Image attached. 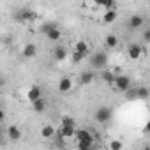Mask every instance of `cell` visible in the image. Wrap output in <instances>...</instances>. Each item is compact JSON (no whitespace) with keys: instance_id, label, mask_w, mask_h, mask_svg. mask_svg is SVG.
Here are the masks:
<instances>
[{"instance_id":"cell-1","label":"cell","mask_w":150,"mask_h":150,"mask_svg":"<svg viewBox=\"0 0 150 150\" xmlns=\"http://www.w3.org/2000/svg\"><path fill=\"white\" fill-rule=\"evenodd\" d=\"M106 65H108V53L104 50H99L90 57V67L92 69L103 71V69H106Z\"/></svg>"},{"instance_id":"cell-2","label":"cell","mask_w":150,"mask_h":150,"mask_svg":"<svg viewBox=\"0 0 150 150\" xmlns=\"http://www.w3.org/2000/svg\"><path fill=\"white\" fill-rule=\"evenodd\" d=\"M13 18H14L16 21H20V23H27V21H34V20H37L39 14H37L35 11L28 9V7H20V9L14 11Z\"/></svg>"},{"instance_id":"cell-3","label":"cell","mask_w":150,"mask_h":150,"mask_svg":"<svg viewBox=\"0 0 150 150\" xmlns=\"http://www.w3.org/2000/svg\"><path fill=\"white\" fill-rule=\"evenodd\" d=\"M74 139H76L78 143H83V145H94V134L85 129V127H76V131H74Z\"/></svg>"},{"instance_id":"cell-4","label":"cell","mask_w":150,"mask_h":150,"mask_svg":"<svg viewBox=\"0 0 150 150\" xmlns=\"http://www.w3.org/2000/svg\"><path fill=\"white\" fill-rule=\"evenodd\" d=\"M113 87L118 90V92H127L131 87H132V80L127 76V74H118V76H115V81H113Z\"/></svg>"},{"instance_id":"cell-5","label":"cell","mask_w":150,"mask_h":150,"mask_svg":"<svg viewBox=\"0 0 150 150\" xmlns=\"http://www.w3.org/2000/svg\"><path fill=\"white\" fill-rule=\"evenodd\" d=\"M94 117H96V120L99 124H108L111 120V117H113V110L110 106H101V108H97V111L94 113Z\"/></svg>"},{"instance_id":"cell-6","label":"cell","mask_w":150,"mask_h":150,"mask_svg":"<svg viewBox=\"0 0 150 150\" xmlns=\"http://www.w3.org/2000/svg\"><path fill=\"white\" fill-rule=\"evenodd\" d=\"M143 53H145V50H143V46H141L139 42H131L129 48H127V57H129L131 60H138V58H141Z\"/></svg>"},{"instance_id":"cell-7","label":"cell","mask_w":150,"mask_h":150,"mask_svg":"<svg viewBox=\"0 0 150 150\" xmlns=\"http://www.w3.org/2000/svg\"><path fill=\"white\" fill-rule=\"evenodd\" d=\"M37 44H34V42H27L25 46H23V50H21V57L23 58H27V60H30V58H34V57H37Z\"/></svg>"},{"instance_id":"cell-8","label":"cell","mask_w":150,"mask_h":150,"mask_svg":"<svg viewBox=\"0 0 150 150\" xmlns=\"http://www.w3.org/2000/svg\"><path fill=\"white\" fill-rule=\"evenodd\" d=\"M27 99H28L30 104L35 103V101H39V99H42V90H41V87H39V85H32V87L28 88V92H27Z\"/></svg>"},{"instance_id":"cell-9","label":"cell","mask_w":150,"mask_h":150,"mask_svg":"<svg viewBox=\"0 0 150 150\" xmlns=\"http://www.w3.org/2000/svg\"><path fill=\"white\" fill-rule=\"evenodd\" d=\"M143 25H145V18H143L141 14H132V16L129 18V21H127L129 30H138V28H141Z\"/></svg>"},{"instance_id":"cell-10","label":"cell","mask_w":150,"mask_h":150,"mask_svg":"<svg viewBox=\"0 0 150 150\" xmlns=\"http://www.w3.org/2000/svg\"><path fill=\"white\" fill-rule=\"evenodd\" d=\"M7 138H9V141H13V143H16V141H20L21 139V136H23V132H21V129L18 127V125H9L7 127Z\"/></svg>"},{"instance_id":"cell-11","label":"cell","mask_w":150,"mask_h":150,"mask_svg":"<svg viewBox=\"0 0 150 150\" xmlns=\"http://www.w3.org/2000/svg\"><path fill=\"white\" fill-rule=\"evenodd\" d=\"M53 58H55L57 62H64L65 58H69V51H67V48H65L64 44L55 46V50H53Z\"/></svg>"},{"instance_id":"cell-12","label":"cell","mask_w":150,"mask_h":150,"mask_svg":"<svg viewBox=\"0 0 150 150\" xmlns=\"http://www.w3.org/2000/svg\"><path fill=\"white\" fill-rule=\"evenodd\" d=\"M72 87H74V81H72L69 76L60 78V81H58V92L67 94V92H71V90H72Z\"/></svg>"},{"instance_id":"cell-13","label":"cell","mask_w":150,"mask_h":150,"mask_svg":"<svg viewBox=\"0 0 150 150\" xmlns=\"http://www.w3.org/2000/svg\"><path fill=\"white\" fill-rule=\"evenodd\" d=\"M94 78H96V72L94 71H83L80 74V85L81 87H87V85H90L94 81Z\"/></svg>"},{"instance_id":"cell-14","label":"cell","mask_w":150,"mask_h":150,"mask_svg":"<svg viewBox=\"0 0 150 150\" xmlns=\"http://www.w3.org/2000/svg\"><path fill=\"white\" fill-rule=\"evenodd\" d=\"M55 134H57V129H55L51 124H46V125L41 127V138H44V139H53Z\"/></svg>"},{"instance_id":"cell-15","label":"cell","mask_w":150,"mask_h":150,"mask_svg":"<svg viewBox=\"0 0 150 150\" xmlns=\"http://www.w3.org/2000/svg\"><path fill=\"white\" fill-rule=\"evenodd\" d=\"M118 44H120V39H118L115 34H108V35L104 37V46H106L108 50H115Z\"/></svg>"},{"instance_id":"cell-16","label":"cell","mask_w":150,"mask_h":150,"mask_svg":"<svg viewBox=\"0 0 150 150\" xmlns=\"http://www.w3.org/2000/svg\"><path fill=\"white\" fill-rule=\"evenodd\" d=\"M117 18H118V11H117V9L104 11V14H103V21H104L106 25H111V23H115V21H117Z\"/></svg>"},{"instance_id":"cell-17","label":"cell","mask_w":150,"mask_h":150,"mask_svg":"<svg viewBox=\"0 0 150 150\" xmlns=\"http://www.w3.org/2000/svg\"><path fill=\"white\" fill-rule=\"evenodd\" d=\"M74 51H78V53H81L83 57H87V55L90 53V46H88L87 41H78L76 44H74Z\"/></svg>"},{"instance_id":"cell-18","label":"cell","mask_w":150,"mask_h":150,"mask_svg":"<svg viewBox=\"0 0 150 150\" xmlns=\"http://www.w3.org/2000/svg\"><path fill=\"white\" fill-rule=\"evenodd\" d=\"M101 78H103V81H104V83H108V85H111V87H113L115 74H113L110 69H103V71H101Z\"/></svg>"},{"instance_id":"cell-19","label":"cell","mask_w":150,"mask_h":150,"mask_svg":"<svg viewBox=\"0 0 150 150\" xmlns=\"http://www.w3.org/2000/svg\"><path fill=\"white\" fill-rule=\"evenodd\" d=\"M97 7H103L104 11H111V9H117V4L115 0H97Z\"/></svg>"},{"instance_id":"cell-20","label":"cell","mask_w":150,"mask_h":150,"mask_svg":"<svg viewBox=\"0 0 150 150\" xmlns=\"http://www.w3.org/2000/svg\"><path fill=\"white\" fill-rule=\"evenodd\" d=\"M148 96H150V92H148L146 87H141V85L136 87V99H138V101H146Z\"/></svg>"},{"instance_id":"cell-21","label":"cell","mask_w":150,"mask_h":150,"mask_svg":"<svg viewBox=\"0 0 150 150\" xmlns=\"http://www.w3.org/2000/svg\"><path fill=\"white\" fill-rule=\"evenodd\" d=\"M60 127H74V129H76V120H74L72 117H69V115H62Z\"/></svg>"},{"instance_id":"cell-22","label":"cell","mask_w":150,"mask_h":150,"mask_svg":"<svg viewBox=\"0 0 150 150\" xmlns=\"http://www.w3.org/2000/svg\"><path fill=\"white\" fill-rule=\"evenodd\" d=\"M46 37L51 41V42H57V41H60L62 39V30L57 27V28H53V30H50L48 34H46Z\"/></svg>"},{"instance_id":"cell-23","label":"cell","mask_w":150,"mask_h":150,"mask_svg":"<svg viewBox=\"0 0 150 150\" xmlns=\"http://www.w3.org/2000/svg\"><path fill=\"white\" fill-rule=\"evenodd\" d=\"M32 110H34L35 113H42V111L46 110V101H44V99H39V101L32 103Z\"/></svg>"},{"instance_id":"cell-24","label":"cell","mask_w":150,"mask_h":150,"mask_svg":"<svg viewBox=\"0 0 150 150\" xmlns=\"http://www.w3.org/2000/svg\"><path fill=\"white\" fill-rule=\"evenodd\" d=\"M74 127H60V134L65 138V139H71V138H74Z\"/></svg>"},{"instance_id":"cell-25","label":"cell","mask_w":150,"mask_h":150,"mask_svg":"<svg viewBox=\"0 0 150 150\" xmlns=\"http://www.w3.org/2000/svg\"><path fill=\"white\" fill-rule=\"evenodd\" d=\"M124 97H125V101H138L136 99V87L132 85L127 92H124Z\"/></svg>"},{"instance_id":"cell-26","label":"cell","mask_w":150,"mask_h":150,"mask_svg":"<svg viewBox=\"0 0 150 150\" xmlns=\"http://www.w3.org/2000/svg\"><path fill=\"white\" fill-rule=\"evenodd\" d=\"M108 146H110V150H124V143L120 139H111Z\"/></svg>"},{"instance_id":"cell-27","label":"cell","mask_w":150,"mask_h":150,"mask_svg":"<svg viewBox=\"0 0 150 150\" xmlns=\"http://www.w3.org/2000/svg\"><path fill=\"white\" fill-rule=\"evenodd\" d=\"M83 58H85V57H83L81 53H78V51H72V55H71V62H72L74 65H78L80 62H83Z\"/></svg>"},{"instance_id":"cell-28","label":"cell","mask_w":150,"mask_h":150,"mask_svg":"<svg viewBox=\"0 0 150 150\" xmlns=\"http://www.w3.org/2000/svg\"><path fill=\"white\" fill-rule=\"evenodd\" d=\"M53 28H57V25H55V23H44V25H41V28H39V30L46 35V34H48L50 30H53Z\"/></svg>"},{"instance_id":"cell-29","label":"cell","mask_w":150,"mask_h":150,"mask_svg":"<svg viewBox=\"0 0 150 150\" xmlns=\"http://www.w3.org/2000/svg\"><path fill=\"white\" fill-rule=\"evenodd\" d=\"M55 136H57V145H58V148H64V146H65V138H64L60 132L55 134Z\"/></svg>"},{"instance_id":"cell-30","label":"cell","mask_w":150,"mask_h":150,"mask_svg":"<svg viewBox=\"0 0 150 150\" xmlns=\"http://www.w3.org/2000/svg\"><path fill=\"white\" fill-rule=\"evenodd\" d=\"M76 150H96V145H83V143H78V145H76Z\"/></svg>"},{"instance_id":"cell-31","label":"cell","mask_w":150,"mask_h":150,"mask_svg":"<svg viewBox=\"0 0 150 150\" xmlns=\"http://www.w3.org/2000/svg\"><path fill=\"white\" fill-rule=\"evenodd\" d=\"M143 42H150V28H145V32H143Z\"/></svg>"},{"instance_id":"cell-32","label":"cell","mask_w":150,"mask_h":150,"mask_svg":"<svg viewBox=\"0 0 150 150\" xmlns=\"http://www.w3.org/2000/svg\"><path fill=\"white\" fill-rule=\"evenodd\" d=\"M4 118H6V111H4L2 106H0V122H4Z\"/></svg>"},{"instance_id":"cell-33","label":"cell","mask_w":150,"mask_h":150,"mask_svg":"<svg viewBox=\"0 0 150 150\" xmlns=\"http://www.w3.org/2000/svg\"><path fill=\"white\" fill-rule=\"evenodd\" d=\"M6 81H7V80H6V76H0V88L6 85Z\"/></svg>"},{"instance_id":"cell-34","label":"cell","mask_w":150,"mask_h":150,"mask_svg":"<svg viewBox=\"0 0 150 150\" xmlns=\"http://www.w3.org/2000/svg\"><path fill=\"white\" fill-rule=\"evenodd\" d=\"M4 145V139H2V136H0V146H2Z\"/></svg>"}]
</instances>
